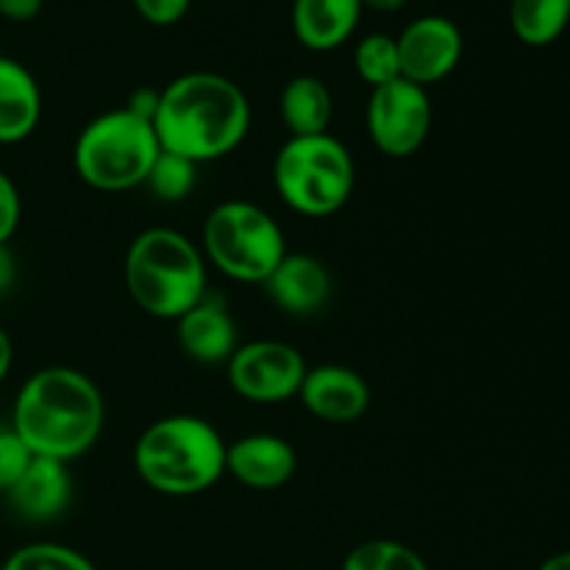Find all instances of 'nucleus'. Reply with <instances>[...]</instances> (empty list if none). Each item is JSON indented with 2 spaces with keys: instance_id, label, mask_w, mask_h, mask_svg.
Listing matches in <instances>:
<instances>
[{
  "instance_id": "nucleus-1",
  "label": "nucleus",
  "mask_w": 570,
  "mask_h": 570,
  "mask_svg": "<svg viewBox=\"0 0 570 570\" xmlns=\"http://www.w3.org/2000/svg\"><path fill=\"white\" fill-rule=\"evenodd\" d=\"M250 128L248 95L220 72H187L159 89L154 131L161 150L215 161L237 150Z\"/></svg>"
},
{
  "instance_id": "nucleus-2",
  "label": "nucleus",
  "mask_w": 570,
  "mask_h": 570,
  "mask_svg": "<svg viewBox=\"0 0 570 570\" xmlns=\"http://www.w3.org/2000/svg\"><path fill=\"white\" fill-rule=\"evenodd\" d=\"M106 423L100 387L76 367L53 365L31 373L11 410V429L33 456L70 462L98 443Z\"/></svg>"
},
{
  "instance_id": "nucleus-3",
  "label": "nucleus",
  "mask_w": 570,
  "mask_h": 570,
  "mask_svg": "<svg viewBox=\"0 0 570 570\" xmlns=\"http://www.w3.org/2000/svg\"><path fill=\"white\" fill-rule=\"evenodd\" d=\"M226 440L198 415H167L134 445V468L150 490L170 499L206 493L226 476Z\"/></svg>"
},
{
  "instance_id": "nucleus-4",
  "label": "nucleus",
  "mask_w": 570,
  "mask_h": 570,
  "mask_svg": "<svg viewBox=\"0 0 570 570\" xmlns=\"http://www.w3.org/2000/svg\"><path fill=\"white\" fill-rule=\"evenodd\" d=\"M122 278L134 304L159 321H178L206 295V259L176 228H145L128 245Z\"/></svg>"
},
{
  "instance_id": "nucleus-5",
  "label": "nucleus",
  "mask_w": 570,
  "mask_h": 570,
  "mask_svg": "<svg viewBox=\"0 0 570 570\" xmlns=\"http://www.w3.org/2000/svg\"><path fill=\"white\" fill-rule=\"evenodd\" d=\"M159 154L154 122L122 106L104 111L81 128L72 145V167L98 193H126L145 184Z\"/></svg>"
},
{
  "instance_id": "nucleus-6",
  "label": "nucleus",
  "mask_w": 570,
  "mask_h": 570,
  "mask_svg": "<svg viewBox=\"0 0 570 570\" xmlns=\"http://www.w3.org/2000/svg\"><path fill=\"white\" fill-rule=\"evenodd\" d=\"M273 187L298 215L328 217L354 195V156L332 134L289 137L273 159Z\"/></svg>"
},
{
  "instance_id": "nucleus-7",
  "label": "nucleus",
  "mask_w": 570,
  "mask_h": 570,
  "mask_svg": "<svg viewBox=\"0 0 570 570\" xmlns=\"http://www.w3.org/2000/svg\"><path fill=\"white\" fill-rule=\"evenodd\" d=\"M204 259L223 276L262 284L287 256V237L271 212L250 200H223L204 220Z\"/></svg>"
},
{
  "instance_id": "nucleus-8",
  "label": "nucleus",
  "mask_w": 570,
  "mask_h": 570,
  "mask_svg": "<svg viewBox=\"0 0 570 570\" xmlns=\"http://www.w3.org/2000/svg\"><path fill=\"white\" fill-rule=\"evenodd\" d=\"M365 126L371 142L390 159L417 154L432 131V98L426 87L395 78L384 87L371 89Z\"/></svg>"
},
{
  "instance_id": "nucleus-9",
  "label": "nucleus",
  "mask_w": 570,
  "mask_h": 570,
  "mask_svg": "<svg viewBox=\"0 0 570 570\" xmlns=\"http://www.w3.org/2000/svg\"><path fill=\"white\" fill-rule=\"evenodd\" d=\"M306 360L298 348L282 340H254L237 345L226 362L228 384L250 404H282L298 399L306 376Z\"/></svg>"
},
{
  "instance_id": "nucleus-10",
  "label": "nucleus",
  "mask_w": 570,
  "mask_h": 570,
  "mask_svg": "<svg viewBox=\"0 0 570 570\" xmlns=\"http://www.w3.org/2000/svg\"><path fill=\"white\" fill-rule=\"evenodd\" d=\"M401 59V78L429 87L456 70L465 50V39L454 20L440 14H426L412 20L404 31L395 37Z\"/></svg>"
},
{
  "instance_id": "nucleus-11",
  "label": "nucleus",
  "mask_w": 570,
  "mask_h": 570,
  "mask_svg": "<svg viewBox=\"0 0 570 570\" xmlns=\"http://www.w3.org/2000/svg\"><path fill=\"white\" fill-rule=\"evenodd\" d=\"M301 404L323 423H354L371 406V387L356 371L345 365L309 367L298 390Z\"/></svg>"
},
{
  "instance_id": "nucleus-12",
  "label": "nucleus",
  "mask_w": 570,
  "mask_h": 570,
  "mask_svg": "<svg viewBox=\"0 0 570 570\" xmlns=\"http://www.w3.org/2000/svg\"><path fill=\"white\" fill-rule=\"evenodd\" d=\"M295 468L298 454L278 434H245L226 445V473L248 490L267 493L284 488L295 476Z\"/></svg>"
},
{
  "instance_id": "nucleus-13",
  "label": "nucleus",
  "mask_w": 570,
  "mask_h": 570,
  "mask_svg": "<svg viewBox=\"0 0 570 570\" xmlns=\"http://www.w3.org/2000/svg\"><path fill=\"white\" fill-rule=\"evenodd\" d=\"M265 293L282 312L306 317L321 312L332 298V273L317 256L289 254L262 282Z\"/></svg>"
},
{
  "instance_id": "nucleus-14",
  "label": "nucleus",
  "mask_w": 570,
  "mask_h": 570,
  "mask_svg": "<svg viewBox=\"0 0 570 570\" xmlns=\"http://www.w3.org/2000/svg\"><path fill=\"white\" fill-rule=\"evenodd\" d=\"M176 337L184 354L198 365H226L237 351V323L220 298L209 293L176 321Z\"/></svg>"
},
{
  "instance_id": "nucleus-15",
  "label": "nucleus",
  "mask_w": 570,
  "mask_h": 570,
  "mask_svg": "<svg viewBox=\"0 0 570 570\" xmlns=\"http://www.w3.org/2000/svg\"><path fill=\"white\" fill-rule=\"evenodd\" d=\"M72 495V479L67 462L33 456L20 482L6 493L14 512L31 523L56 521L67 510Z\"/></svg>"
},
{
  "instance_id": "nucleus-16",
  "label": "nucleus",
  "mask_w": 570,
  "mask_h": 570,
  "mask_svg": "<svg viewBox=\"0 0 570 570\" xmlns=\"http://www.w3.org/2000/svg\"><path fill=\"white\" fill-rule=\"evenodd\" d=\"M42 117V92L37 78L20 61L0 56V145L31 137Z\"/></svg>"
},
{
  "instance_id": "nucleus-17",
  "label": "nucleus",
  "mask_w": 570,
  "mask_h": 570,
  "mask_svg": "<svg viewBox=\"0 0 570 570\" xmlns=\"http://www.w3.org/2000/svg\"><path fill=\"white\" fill-rule=\"evenodd\" d=\"M360 0H293L295 39L321 53L348 42L360 26Z\"/></svg>"
},
{
  "instance_id": "nucleus-18",
  "label": "nucleus",
  "mask_w": 570,
  "mask_h": 570,
  "mask_svg": "<svg viewBox=\"0 0 570 570\" xmlns=\"http://www.w3.org/2000/svg\"><path fill=\"white\" fill-rule=\"evenodd\" d=\"M282 122L289 137H315L328 134L334 117V98L326 83L315 76H295L278 98Z\"/></svg>"
},
{
  "instance_id": "nucleus-19",
  "label": "nucleus",
  "mask_w": 570,
  "mask_h": 570,
  "mask_svg": "<svg viewBox=\"0 0 570 570\" xmlns=\"http://www.w3.org/2000/svg\"><path fill=\"white\" fill-rule=\"evenodd\" d=\"M510 26L523 45L546 48L570 26V0H510Z\"/></svg>"
},
{
  "instance_id": "nucleus-20",
  "label": "nucleus",
  "mask_w": 570,
  "mask_h": 570,
  "mask_svg": "<svg viewBox=\"0 0 570 570\" xmlns=\"http://www.w3.org/2000/svg\"><path fill=\"white\" fill-rule=\"evenodd\" d=\"M354 67L371 89L401 78V59L395 37L390 33H367L354 50Z\"/></svg>"
},
{
  "instance_id": "nucleus-21",
  "label": "nucleus",
  "mask_w": 570,
  "mask_h": 570,
  "mask_svg": "<svg viewBox=\"0 0 570 570\" xmlns=\"http://www.w3.org/2000/svg\"><path fill=\"white\" fill-rule=\"evenodd\" d=\"M343 570H429L426 560L399 540H365L348 551Z\"/></svg>"
},
{
  "instance_id": "nucleus-22",
  "label": "nucleus",
  "mask_w": 570,
  "mask_h": 570,
  "mask_svg": "<svg viewBox=\"0 0 570 570\" xmlns=\"http://www.w3.org/2000/svg\"><path fill=\"white\" fill-rule=\"evenodd\" d=\"M195 181H198V165L184 156L170 154V150H161L156 156L154 167H150L145 184L150 187V193L156 195L165 204H178V200L187 198L193 193Z\"/></svg>"
},
{
  "instance_id": "nucleus-23",
  "label": "nucleus",
  "mask_w": 570,
  "mask_h": 570,
  "mask_svg": "<svg viewBox=\"0 0 570 570\" xmlns=\"http://www.w3.org/2000/svg\"><path fill=\"white\" fill-rule=\"evenodd\" d=\"M0 570H98L81 551L61 543H28L6 557Z\"/></svg>"
},
{
  "instance_id": "nucleus-24",
  "label": "nucleus",
  "mask_w": 570,
  "mask_h": 570,
  "mask_svg": "<svg viewBox=\"0 0 570 570\" xmlns=\"http://www.w3.org/2000/svg\"><path fill=\"white\" fill-rule=\"evenodd\" d=\"M31 460V449L22 443L20 434L14 429H0V495H6L20 482Z\"/></svg>"
},
{
  "instance_id": "nucleus-25",
  "label": "nucleus",
  "mask_w": 570,
  "mask_h": 570,
  "mask_svg": "<svg viewBox=\"0 0 570 570\" xmlns=\"http://www.w3.org/2000/svg\"><path fill=\"white\" fill-rule=\"evenodd\" d=\"M22 217V200L20 189L11 181L9 173L0 170V245L9 243L14 237L17 226Z\"/></svg>"
},
{
  "instance_id": "nucleus-26",
  "label": "nucleus",
  "mask_w": 570,
  "mask_h": 570,
  "mask_svg": "<svg viewBox=\"0 0 570 570\" xmlns=\"http://www.w3.org/2000/svg\"><path fill=\"white\" fill-rule=\"evenodd\" d=\"M189 3L193 0H134V9L150 26H173L187 14Z\"/></svg>"
},
{
  "instance_id": "nucleus-27",
  "label": "nucleus",
  "mask_w": 570,
  "mask_h": 570,
  "mask_svg": "<svg viewBox=\"0 0 570 570\" xmlns=\"http://www.w3.org/2000/svg\"><path fill=\"white\" fill-rule=\"evenodd\" d=\"M45 0H0V17L11 22H28L42 11Z\"/></svg>"
},
{
  "instance_id": "nucleus-28",
  "label": "nucleus",
  "mask_w": 570,
  "mask_h": 570,
  "mask_svg": "<svg viewBox=\"0 0 570 570\" xmlns=\"http://www.w3.org/2000/svg\"><path fill=\"white\" fill-rule=\"evenodd\" d=\"M156 106H159V89H137V92L128 98L126 109L134 111L137 117H142V120L154 122V115H156Z\"/></svg>"
},
{
  "instance_id": "nucleus-29",
  "label": "nucleus",
  "mask_w": 570,
  "mask_h": 570,
  "mask_svg": "<svg viewBox=\"0 0 570 570\" xmlns=\"http://www.w3.org/2000/svg\"><path fill=\"white\" fill-rule=\"evenodd\" d=\"M14 278H17L14 256H11L9 245H0V295L9 293L11 284H14Z\"/></svg>"
},
{
  "instance_id": "nucleus-30",
  "label": "nucleus",
  "mask_w": 570,
  "mask_h": 570,
  "mask_svg": "<svg viewBox=\"0 0 570 570\" xmlns=\"http://www.w3.org/2000/svg\"><path fill=\"white\" fill-rule=\"evenodd\" d=\"M11 362H14V345H11L9 334L0 328V384H3L6 376H9Z\"/></svg>"
},
{
  "instance_id": "nucleus-31",
  "label": "nucleus",
  "mask_w": 570,
  "mask_h": 570,
  "mask_svg": "<svg viewBox=\"0 0 570 570\" xmlns=\"http://www.w3.org/2000/svg\"><path fill=\"white\" fill-rule=\"evenodd\" d=\"M404 3L406 0H360L362 9H373V11H395Z\"/></svg>"
},
{
  "instance_id": "nucleus-32",
  "label": "nucleus",
  "mask_w": 570,
  "mask_h": 570,
  "mask_svg": "<svg viewBox=\"0 0 570 570\" xmlns=\"http://www.w3.org/2000/svg\"><path fill=\"white\" fill-rule=\"evenodd\" d=\"M538 570H570V551H560V554H551Z\"/></svg>"
}]
</instances>
